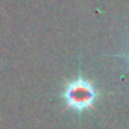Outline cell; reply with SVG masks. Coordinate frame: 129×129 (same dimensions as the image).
I'll list each match as a JSON object with an SVG mask.
<instances>
[{
	"instance_id": "6da1fadb",
	"label": "cell",
	"mask_w": 129,
	"mask_h": 129,
	"mask_svg": "<svg viewBox=\"0 0 129 129\" xmlns=\"http://www.w3.org/2000/svg\"><path fill=\"white\" fill-rule=\"evenodd\" d=\"M64 97L70 108L76 111H84L96 102L97 90L87 79H75L67 85Z\"/></svg>"
}]
</instances>
